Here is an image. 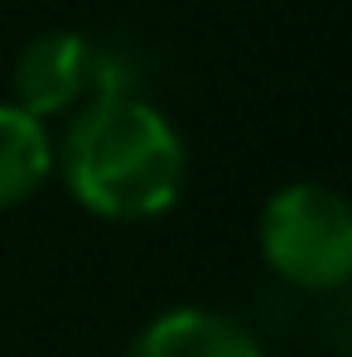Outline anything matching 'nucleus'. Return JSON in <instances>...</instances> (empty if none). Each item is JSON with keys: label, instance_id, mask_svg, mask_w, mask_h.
<instances>
[{"label": "nucleus", "instance_id": "obj_4", "mask_svg": "<svg viewBox=\"0 0 352 357\" xmlns=\"http://www.w3.org/2000/svg\"><path fill=\"white\" fill-rule=\"evenodd\" d=\"M125 357H261L256 333L222 314V309H198V304H178L155 314Z\"/></svg>", "mask_w": 352, "mask_h": 357}, {"label": "nucleus", "instance_id": "obj_3", "mask_svg": "<svg viewBox=\"0 0 352 357\" xmlns=\"http://www.w3.org/2000/svg\"><path fill=\"white\" fill-rule=\"evenodd\" d=\"M10 82H15V107L29 112L34 121L77 112L97 92H116L107 82V68L97 59V49L72 29H54V34L29 39L15 59Z\"/></svg>", "mask_w": 352, "mask_h": 357}, {"label": "nucleus", "instance_id": "obj_1", "mask_svg": "<svg viewBox=\"0 0 352 357\" xmlns=\"http://www.w3.org/2000/svg\"><path fill=\"white\" fill-rule=\"evenodd\" d=\"M54 165L68 193L107 222H150L188 183V150L174 121L125 87L97 92L72 112Z\"/></svg>", "mask_w": 352, "mask_h": 357}, {"label": "nucleus", "instance_id": "obj_2", "mask_svg": "<svg viewBox=\"0 0 352 357\" xmlns=\"http://www.w3.org/2000/svg\"><path fill=\"white\" fill-rule=\"evenodd\" d=\"M261 256L294 290L352 285V198L328 183H285L261 213Z\"/></svg>", "mask_w": 352, "mask_h": 357}, {"label": "nucleus", "instance_id": "obj_5", "mask_svg": "<svg viewBox=\"0 0 352 357\" xmlns=\"http://www.w3.org/2000/svg\"><path fill=\"white\" fill-rule=\"evenodd\" d=\"M54 174V140L49 126L20 112L15 102H0V213L29 203Z\"/></svg>", "mask_w": 352, "mask_h": 357}]
</instances>
